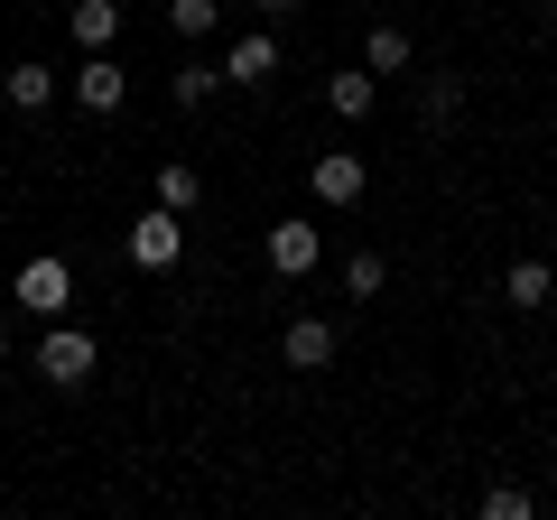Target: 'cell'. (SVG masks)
<instances>
[{
  "instance_id": "cell-3",
  "label": "cell",
  "mask_w": 557,
  "mask_h": 520,
  "mask_svg": "<svg viewBox=\"0 0 557 520\" xmlns=\"http://www.w3.org/2000/svg\"><path fill=\"white\" fill-rule=\"evenodd\" d=\"M278 362H288V372H325V362H335V325H325V317H288Z\"/></svg>"
},
{
  "instance_id": "cell-11",
  "label": "cell",
  "mask_w": 557,
  "mask_h": 520,
  "mask_svg": "<svg viewBox=\"0 0 557 520\" xmlns=\"http://www.w3.org/2000/svg\"><path fill=\"white\" fill-rule=\"evenodd\" d=\"M121 38V0H75V47L94 57V47Z\"/></svg>"
},
{
  "instance_id": "cell-2",
  "label": "cell",
  "mask_w": 557,
  "mask_h": 520,
  "mask_svg": "<svg viewBox=\"0 0 557 520\" xmlns=\"http://www.w3.org/2000/svg\"><path fill=\"white\" fill-rule=\"evenodd\" d=\"M177 251H186V223H177V205H159V214H139V223H131V260H139V270H168Z\"/></svg>"
},
{
  "instance_id": "cell-15",
  "label": "cell",
  "mask_w": 557,
  "mask_h": 520,
  "mask_svg": "<svg viewBox=\"0 0 557 520\" xmlns=\"http://www.w3.org/2000/svg\"><path fill=\"white\" fill-rule=\"evenodd\" d=\"M214 20H223L214 0H168V28H177L186 47H196V38H205V28H214Z\"/></svg>"
},
{
  "instance_id": "cell-12",
  "label": "cell",
  "mask_w": 557,
  "mask_h": 520,
  "mask_svg": "<svg viewBox=\"0 0 557 520\" xmlns=\"http://www.w3.org/2000/svg\"><path fill=\"white\" fill-rule=\"evenodd\" d=\"M223 84V65H205V57H186L177 75H168V102H177V112H205V94H214Z\"/></svg>"
},
{
  "instance_id": "cell-1",
  "label": "cell",
  "mask_w": 557,
  "mask_h": 520,
  "mask_svg": "<svg viewBox=\"0 0 557 520\" xmlns=\"http://www.w3.org/2000/svg\"><path fill=\"white\" fill-rule=\"evenodd\" d=\"M94 335H84V325H57V317H47V344H38V372L47 381H57V391H84V381H94Z\"/></svg>"
},
{
  "instance_id": "cell-9",
  "label": "cell",
  "mask_w": 557,
  "mask_h": 520,
  "mask_svg": "<svg viewBox=\"0 0 557 520\" xmlns=\"http://www.w3.org/2000/svg\"><path fill=\"white\" fill-rule=\"evenodd\" d=\"M0 94L20 102V112H47V102H57V75H47L38 57H20V65H10V75H0Z\"/></svg>"
},
{
  "instance_id": "cell-8",
  "label": "cell",
  "mask_w": 557,
  "mask_h": 520,
  "mask_svg": "<svg viewBox=\"0 0 557 520\" xmlns=\"http://www.w3.org/2000/svg\"><path fill=\"white\" fill-rule=\"evenodd\" d=\"M502 298H511V307H548L557 298V270H548V260H511V270H502Z\"/></svg>"
},
{
  "instance_id": "cell-19",
  "label": "cell",
  "mask_w": 557,
  "mask_h": 520,
  "mask_svg": "<svg viewBox=\"0 0 557 520\" xmlns=\"http://www.w3.org/2000/svg\"><path fill=\"white\" fill-rule=\"evenodd\" d=\"M465 112V84L456 75H428V121H456Z\"/></svg>"
},
{
  "instance_id": "cell-22",
  "label": "cell",
  "mask_w": 557,
  "mask_h": 520,
  "mask_svg": "<svg viewBox=\"0 0 557 520\" xmlns=\"http://www.w3.org/2000/svg\"><path fill=\"white\" fill-rule=\"evenodd\" d=\"M548 28H557V0H548Z\"/></svg>"
},
{
  "instance_id": "cell-16",
  "label": "cell",
  "mask_w": 557,
  "mask_h": 520,
  "mask_svg": "<svg viewBox=\"0 0 557 520\" xmlns=\"http://www.w3.org/2000/svg\"><path fill=\"white\" fill-rule=\"evenodd\" d=\"M362 65H372V75H399V65H409V38H399V28H372V47H362Z\"/></svg>"
},
{
  "instance_id": "cell-18",
  "label": "cell",
  "mask_w": 557,
  "mask_h": 520,
  "mask_svg": "<svg viewBox=\"0 0 557 520\" xmlns=\"http://www.w3.org/2000/svg\"><path fill=\"white\" fill-rule=\"evenodd\" d=\"M530 511H539V502L520 493V483H493V493H483V520H530Z\"/></svg>"
},
{
  "instance_id": "cell-5",
  "label": "cell",
  "mask_w": 557,
  "mask_h": 520,
  "mask_svg": "<svg viewBox=\"0 0 557 520\" xmlns=\"http://www.w3.org/2000/svg\"><path fill=\"white\" fill-rule=\"evenodd\" d=\"M65 298H75V270H65V260H28V270H20V307H38V317H57Z\"/></svg>"
},
{
  "instance_id": "cell-14",
  "label": "cell",
  "mask_w": 557,
  "mask_h": 520,
  "mask_svg": "<svg viewBox=\"0 0 557 520\" xmlns=\"http://www.w3.org/2000/svg\"><path fill=\"white\" fill-rule=\"evenodd\" d=\"M381 280H391V260H381V251H354V260H344V298H381Z\"/></svg>"
},
{
  "instance_id": "cell-7",
  "label": "cell",
  "mask_w": 557,
  "mask_h": 520,
  "mask_svg": "<svg viewBox=\"0 0 557 520\" xmlns=\"http://www.w3.org/2000/svg\"><path fill=\"white\" fill-rule=\"evenodd\" d=\"M307 186H317L325 205H354L362 186H372V168H362V159H317V168H307Z\"/></svg>"
},
{
  "instance_id": "cell-13",
  "label": "cell",
  "mask_w": 557,
  "mask_h": 520,
  "mask_svg": "<svg viewBox=\"0 0 557 520\" xmlns=\"http://www.w3.org/2000/svg\"><path fill=\"white\" fill-rule=\"evenodd\" d=\"M372 102H381L372 65H362V75H335V84H325V112H344V121H362V112H372Z\"/></svg>"
},
{
  "instance_id": "cell-6",
  "label": "cell",
  "mask_w": 557,
  "mask_h": 520,
  "mask_svg": "<svg viewBox=\"0 0 557 520\" xmlns=\"http://www.w3.org/2000/svg\"><path fill=\"white\" fill-rule=\"evenodd\" d=\"M270 270L278 280H307V270H317V223H278L270 233Z\"/></svg>"
},
{
  "instance_id": "cell-17",
  "label": "cell",
  "mask_w": 557,
  "mask_h": 520,
  "mask_svg": "<svg viewBox=\"0 0 557 520\" xmlns=\"http://www.w3.org/2000/svg\"><path fill=\"white\" fill-rule=\"evenodd\" d=\"M159 205H177V214L205 205V177H196V168H159Z\"/></svg>"
},
{
  "instance_id": "cell-4",
  "label": "cell",
  "mask_w": 557,
  "mask_h": 520,
  "mask_svg": "<svg viewBox=\"0 0 557 520\" xmlns=\"http://www.w3.org/2000/svg\"><path fill=\"white\" fill-rule=\"evenodd\" d=\"M121 94H131V75L112 65V47H94L84 75H75V102H84V112H121Z\"/></svg>"
},
{
  "instance_id": "cell-10",
  "label": "cell",
  "mask_w": 557,
  "mask_h": 520,
  "mask_svg": "<svg viewBox=\"0 0 557 520\" xmlns=\"http://www.w3.org/2000/svg\"><path fill=\"white\" fill-rule=\"evenodd\" d=\"M270 75H278V38H242L223 57V84H270Z\"/></svg>"
},
{
  "instance_id": "cell-20",
  "label": "cell",
  "mask_w": 557,
  "mask_h": 520,
  "mask_svg": "<svg viewBox=\"0 0 557 520\" xmlns=\"http://www.w3.org/2000/svg\"><path fill=\"white\" fill-rule=\"evenodd\" d=\"M260 10H298V0H260Z\"/></svg>"
},
{
  "instance_id": "cell-21",
  "label": "cell",
  "mask_w": 557,
  "mask_h": 520,
  "mask_svg": "<svg viewBox=\"0 0 557 520\" xmlns=\"http://www.w3.org/2000/svg\"><path fill=\"white\" fill-rule=\"evenodd\" d=\"M0 362H10V325H0Z\"/></svg>"
}]
</instances>
